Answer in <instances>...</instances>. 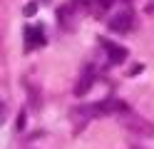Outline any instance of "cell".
<instances>
[{
    "instance_id": "6da1fadb",
    "label": "cell",
    "mask_w": 154,
    "mask_h": 149,
    "mask_svg": "<svg viewBox=\"0 0 154 149\" xmlns=\"http://www.w3.org/2000/svg\"><path fill=\"white\" fill-rule=\"evenodd\" d=\"M117 112H127V104L119 102V99H102V102H97V104H87V107L75 109V117H87V119H94V117L117 114Z\"/></svg>"
},
{
    "instance_id": "7a4b0ae2",
    "label": "cell",
    "mask_w": 154,
    "mask_h": 149,
    "mask_svg": "<svg viewBox=\"0 0 154 149\" xmlns=\"http://www.w3.org/2000/svg\"><path fill=\"white\" fill-rule=\"evenodd\" d=\"M132 25H134V13L129 8H124V10H119L117 15L109 17V30L112 33H129Z\"/></svg>"
},
{
    "instance_id": "3957f363",
    "label": "cell",
    "mask_w": 154,
    "mask_h": 149,
    "mask_svg": "<svg viewBox=\"0 0 154 149\" xmlns=\"http://www.w3.org/2000/svg\"><path fill=\"white\" fill-rule=\"evenodd\" d=\"M42 45H45V30H42V25H27L25 27V52L37 50Z\"/></svg>"
},
{
    "instance_id": "277c9868",
    "label": "cell",
    "mask_w": 154,
    "mask_h": 149,
    "mask_svg": "<svg viewBox=\"0 0 154 149\" xmlns=\"http://www.w3.org/2000/svg\"><path fill=\"white\" fill-rule=\"evenodd\" d=\"M100 45L104 47V52H107V57H109L112 65H119V62H124V60H127V50H124L122 45L112 42V40H104V37H100Z\"/></svg>"
},
{
    "instance_id": "5b68a950",
    "label": "cell",
    "mask_w": 154,
    "mask_h": 149,
    "mask_svg": "<svg viewBox=\"0 0 154 149\" xmlns=\"http://www.w3.org/2000/svg\"><path fill=\"white\" fill-rule=\"evenodd\" d=\"M92 79H94V72H92V70H87V72L82 75V79H80V85L75 87V95H77V97H82V95H85V92H87V89L92 87Z\"/></svg>"
},
{
    "instance_id": "8992f818",
    "label": "cell",
    "mask_w": 154,
    "mask_h": 149,
    "mask_svg": "<svg viewBox=\"0 0 154 149\" xmlns=\"http://www.w3.org/2000/svg\"><path fill=\"white\" fill-rule=\"evenodd\" d=\"M23 13H25L27 17H30V15H35V13H37V5H35V3H30V5H25V10H23Z\"/></svg>"
},
{
    "instance_id": "52a82bcc",
    "label": "cell",
    "mask_w": 154,
    "mask_h": 149,
    "mask_svg": "<svg viewBox=\"0 0 154 149\" xmlns=\"http://www.w3.org/2000/svg\"><path fill=\"white\" fill-rule=\"evenodd\" d=\"M97 3H100V5H102V8H107V5H109V3H112V0H97Z\"/></svg>"
}]
</instances>
